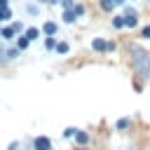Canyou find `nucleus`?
<instances>
[{
    "mask_svg": "<svg viewBox=\"0 0 150 150\" xmlns=\"http://www.w3.org/2000/svg\"><path fill=\"white\" fill-rule=\"evenodd\" d=\"M131 66L138 77H150V52L138 45H131Z\"/></svg>",
    "mask_w": 150,
    "mask_h": 150,
    "instance_id": "obj_1",
    "label": "nucleus"
},
{
    "mask_svg": "<svg viewBox=\"0 0 150 150\" xmlns=\"http://www.w3.org/2000/svg\"><path fill=\"white\" fill-rule=\"evenodd\" d=\"M122 14H124V19H127V28H138V12H136V7H131L129 2L122 7Z\"/></svg>",
    "mask_w": 150,
    "mask_h": 150,
    "instance_id": "obj_2",
    "label": "nucleus"
},
{
    "mask_svg": "<svg viewBox=\"0 0 150 150\" xmlns=\"http://www.w3.org/2000/svg\"><path fill=\"white\" fill-rule=\"evenodd\" d=\"M33 150H52V138L49 136H35Z\"/></svg>",
    "mask_w": 150,
    "mask_h": 150,
    "instance_id": "obj_3",
    "label": "nucleus"
},
{
    "mask_svg": "<svg viewBox=\"0 0 150 150\" xmlns=\"http://www.w3.org/2000/svg\"><path fill=\"white\" fill-rule=\"evenodd\" d=\"M91 49L94 52H110V42L105 38H94L91 40Z\"/></svg>",
    "mask_w": 150,
    "mask_h": 150,
    "instance_id": "obj_4",
    "label": "nucleus"
},
{
    "mask_svg": "<svg viewBox=\"0 0 150 150\" xmlns=\"http://www.w3.org/2000/svg\"><path fill=\"white\" fill-rule=\"evenodd\" d=\"M56 30H59V23L56 21H45L42 23V33L45 35H56Z\"/></svg>",
    "mask_w": 150,
    "mask_h": 150,
    "instance_id": "obj_5",
    "label": "nucleus"
},
{
    "mask_svg": "<svg viewBox=\"0 0 150 150\" xmlns=\"http://www.w3.org/2000/svg\"><path fill=\"white\" fill-rule=\"evenodd\" d=\"M61 19H63V23H75L80 16L75 14V9H63V14H61Z\"/></svg>",
    "mask_w": 150,
    "mask_h": 150,
    "instance_id": "obj_6",
    "label": "nucleus"
},
{
    "mask_svg": "<svg viewBox=\"0 0 150 150\" xmlns=\"http://www.w3.org/2000/svg\"><path fill=\"white\" fill-rule=\"evenodd\" d=\"M112 28H115V30L127 28V19H124V14H115V16H112Z\"/></svg>",
    "mask_w": 150,
    "mask_h": 150,
    "instance_id": "obj_7",
    "label": "nucleus"
},
{
    "mask_svg": "<svg viewBox=\"0 0 150 150\" xmlns=\"http://www.w3.org/2000/svg\"><path fill=\"white\" fill-rule=\"evenodd\" d=\"M40 35H42V28H38V26H28V28H26V38H28L30 42L38 40Z\"/></svg>",
    "mask_w": 150,
    "mask_h": 150,
    "instance_id": "obj_8",
    "label": "nucleus"
},
{
    "mask_svg": "<svg viewBox=\"0 0 150 150\" xmlns=\"http://www.w3.org/2000/svg\"><path fill=\"white\" fill-rule=\"evenodd\" d=\"M0 38H2V40H7V42H12V40L16 38V30H14L12 26H5V28H2V33H0Z\"/></svg>",
    "mask_w": 150,
    "mask_h": 150,
    "instance_id": "obj_9",
    "label": "nucleus"
},
{
    "mask_svg": "<svg viewBox=\"0 0 150 150\" xmlns=\"http://www.w3.org/2000/svg\"><path fill=\"white\" fill-rule=\"evenodd\" d=\"M14 45H16V47H19L21 52H23V49H28V47H30V40L26 38V33H21V35H19V38L14 40Z\"/></svg>",
    "mask_w": 150,
    "mask_h": 150,
    "instance_id": "obj_10",
    "label": "nucleus"
},
{
    "mask_svg": "<svg viewBox=\"0 0 150 150\" xmlns=\"http://www.w3.org/2000/svg\"><path fill=\"white\" fill-rule=\"evenodd\" d=\"M75 143H77V145H87V143H89V134L82 131V129H77V134H75Z\"/></svg>",
    "mask_w": 150,
    "mask_h": 150,
    "instance_id": "obj_11",
    "label": "nucleus"
},
{
    "mask_svg": "<svg viewBox=\"0 0 150 150\" xmlns=\"http://www.w3.org/2000/svg\"><path fill=\"white\" fill-rule=\"evenodd\" d=\"M98 5H101L103 12H112L117 7V0H98Z\"/></svg>",
    "mask_w": 150,
    "mask_h": 150,
    "instance_id": "obj_12",
    "label": "nucleus"
},
{
    "mask_svg": "<svg viewBox=\"0 0 150 150\" xmlns=\"http://www.w3.org/2000/svg\"><path fill=\"white\" fill-rule=\"evenodd\" d=\"M56 35H45V49H56Z\"/></svg>",
    "mask_w": 150,
    "mask_h": 150,
    "instance_id": "obj_13",
    "label": "nucleus"
},
{
    "mask_svg": "<svg viewBox=\"0 0 150 150\" xmlns=\"http://www.w3.org/2000/svg\"><path fill=\"white\" fill-rule=\"evenodd\" d=\"M54 52H56V54H68V52H70V45H68V42H63V40H59Z\"/></svg>",
    "mask_w": 150,
    "mask_h": 150,
    "instance_id": "obj_14",
    "label": "nucleus"
},
{
    "mask_svg": "<svg viewBox=\"0 0 150 150\" xmlns=\"http://www.w3.org/2000/svg\"><path fill=\"white\" fill-rule=\"evenodd\" d=\"M127 127H129V117H120V120L115 122V129H117V131H122V129H127Z\"/></svg>",
    "mask_w": 150,
    "mask_h": 150,
    "instance_id": "obj_15",
    "label": "nucleus"
},
{
    "mask_svg": "<svg viewBox=\"0 0 150 150\" xmlns=\"http://www.w3.org/2000/svg\"><path fill=\"white\" fill-rule=\"evenodd\" d=\"M75 134H77L75 127H66V129H63V138H75Z\"/></svg>",
    "mask_w": 150,
    "mask_h": 150,
    "instance_id": "obj_16",
    "label": "nucleus"
},
{
    "mask_svg": "<svg viewBox=\"0 0 150 150\" xmlns=\"http://www.w3.org/2000/svg\"><path fill=\"white\" fill-rule=\"evenodd\" d=\"M73 9H75V14H77V16H84V12H87V7H84L82 2H75V7H73Z\"/></svg>",
    "mask_w": 150,
    "mask_h": 150,
    "instance_id": "obj_17",
    "label": "nucleus"
},
{
    "mask_svg": "<svg viewBox=\"0 0 150 150\" xmlns=\"http://www.w3.org/2000/svg\"><path fill=\"white\" fill-rule=\"evenodd\" d=\"M12 28L16 30V35H21V33H26V28H23V23H21V21H12Z\"/></svg>",
    "mask_w": 150,
    "mask_h": 150,
    "instance_id": "obj_18",
    "label": "nucleus"
},
{
    "mask_svg": "<svg viewBox=\"0 0 150 150\" xmlns=\"http://www.w3.org/2000/svg\"><path fill=\"white\" fill-rule=\"evenodd\" d=\"M12 19V9L7 7V9H0V21H9Z\"/></svg>",
    "mask_w": 150,
    "mask_h": 150,
    "instance_id": "obj_19",
    "label": "nucleus"
},
{
    "mask_svg": "<svg viewBox=\"0 0 150 150\" xmlns=\"http://www.w3.org/2000/svg\"><path fill=\"white\" fill-rule=\"evenodd\" d=\"M59 5H61L63 9H73V7H75V0H61Z\"/></svg>",
    "mask_w": 150,
    "mask_h": 150,
    "instance_id": "obj_20",
    "label": "nucleus"
},
{
    "mask_svg": "<svg viewBox=\"0 0 150 150\" xmlns=\"http://www.w3.org/2000/svg\"><path fill=\"white\" fill-rule=\"evenodd\" d=\"M141 38L143 40H150V26H143L141 28Z\"/></svg>",
    "mask_w": 150,
    "mask_h": 150,
    "instance_id": "obj_21",
    "label": "nucleus"
},
{
    "mask_svg": "<svg viewBox=\"0 0 150 150\" xmlns=\"http://www.w3.org/2000/svg\"><path fill=\"white\" fill-rule=\"evenodd\" d=\"M26 9H28V14H38V12H40V7H38V5H28Z\"/></svg>",
    "mask_w": 150,
    "mask_h": 150,
    "instance_id": "obj_22",
    "label": "nucleus"
},
{
    "mask_svg": "<svg viewBox=\"0 0 150 150\" xmlns=\"http://www.w3.org/2000/svg\"><path fill=\"white\" fill-rule=\"evenodd\" d=\"M7 150H19V141H12V143L7 145Z\"/></svg>",
    "mask_w": 150,
    "mask_h": 150,
    "instance_id": "obj_23",
    "label": "nucleus"
},
{
    "mask_svg": "<svg viewBox=\"0 0 150 150\" xmlns=\"http://www.w3.org/2000/svg\"><path fill=\"white\" fill-rule=\"evenodd\" d=\"M9 7V0H0V9H7Z\"/></svg>",
    "mask_w": 150,
    "mask_h": 150,
    "instance_id": "obj_24",
    "label": "nucleus"
},
{
    "mask_svg": "<svg viewBox=\"0 0 150 150\" xmlns=\"http://www.w3.org/2000/svg\"><path fill=\"white\" fill-rule=\"evenodd\" d=\"M38 2H47V5H59L61 0H38Z\"/></svg>",
    "mask_w": 150,
    "mask_h": 150,
    "instance_id": "obj_25",
    "label": "nucleus"
},
{
    "mask_svg": "<svg viewBox=\"0 0 150 150\" xmlns=\"http://www.w3.org/2000/svg\"><path fill=\"white\" fill-rule=\"evenodd\" d=\"M127 2H129V0H117V7H124Z\"/></svg>",
    "mask_w": 150,
    "mask_h": 150,
    "instance_id": "obj_26",
    "label": "nucleus"
},
{
    "mask_svg": "<svg viewBox=\"0 0 150 150\" xmlns=\"http://www.w3.org/2000/svg\"><path fill=\"white\" fill-rule=\"evenodd\" d=\"M0 33H2V28H0Z\"/></svg>",
    "mask_w": 150,
    "mask_h": 150,
    "instance_id": "obj_27",
    "label": "nucleus"
},
{
    "mask_svg": "<svg viewBox=\"0 0 150 150\" xmlns=\"http://www.w3.org/2000/svg\"><path fill=\"white\" fill-rule=\"evenodd\" d=\"M148 2H150V0H148Z\"/></svg>",
    "mask_w": 150,
    "mask_h": 150,
    "instance_id": "obj_28",
    "label": "nucleus"
}]
</instances>
